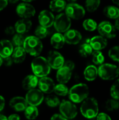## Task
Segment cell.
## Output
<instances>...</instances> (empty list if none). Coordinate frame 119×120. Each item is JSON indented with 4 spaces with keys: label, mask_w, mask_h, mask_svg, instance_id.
<instances>
[{
    "label": "cell",
    "mask_w": 119,
    "mask_h": 120,
    "mask_svg": "<svg viewBox=\"0 0 119 120\" xmlns=\"http://www.w3.org/2000/svg\"><path fill=\"white\" fill-rule=\"evenodd\" d=\"M31 69L33 74L40 78L48 76L50 72L51 68L47 58L39 55L32 60L31 63Z\"/></svg>",
    "instance_id": "6da1fadb"
},
{
    "label": "cell",
    "mask_w": 119,
    "mask_h": 120,
    "mask_svg": "<svg viewBox=\"0 0 119 120\" xmlns=\"http://www.w3.org/2000/svg\"><path fill=\"white\" fill-rule=\"evenodd\" d=\"M69 97L74 103H81L89 96V88L84 83H79L69 90Z\"/></svg>",
    "instance_id": "7a4b0ae2"
},
{
    "label": "cell",
    "mask_w": 119,
    "mask_h": 120,
    "mask_svg": "<svg viewBox=\"0 0 119 120\" xmlns=\"http://www.w3.org/2000/svg\"><path fill=\"white\" fill-rule=\"evenodd\" d=\"M80 112L81 115L87 119L95 118L99 112V105L97 101L95 98H87L81 103Z\"/></svg>",
    "instance_id": "3957f363"
},
{
    "label": "cell",
    "mask_w": 119,
    "mask_h": 120,
    "mask_svg": "<svg viewBox=\"0 0 119 120\" xmlns=\"http://www.w3.org/2000/svg\"><path fill=\"white\" fill-rule=\"evenodd\" d=\"M22 46L27 53L34 57L39 56L43 48L42 41L35 35L26 37Z\"/></svg>",
    "instance_id": "277c9868"
},
{
    "label": "cell",
    "mask_w": 119,
    "mask_h": 120,
    "mask_svg": "<svg viewBox=\"0 0 119 120\" xmlns=\"http://www.w3.org/2000/svg\"><path fill=\"white\" fill-rule=\"evenodd\" d=\"M99 77L104 80H114L119 76L118 66L111 63H102L97 68Z\"/></svg>",
    "instance_id": "5b68a950"
},
{
    "label": "cell",
    "mask_w": 119,
    "mask_h": 120,
    "mask_svg": "<svg viewBox=\"0 0 119 120\" xmlns=\"http://www.w3.org/2000/svg\"><path fill=\"white\" fill-rule=\"evenodd\" d=\"M60 113L66 119L72 120L78 115V109L75 103L71 101H62L59 105Z\"/></svg>",
    "instance_id": "8992f818"
},
{
    "label": "cell",
    "mask_w": 119,
    "mask_h": 120,
    "mask_svg": "<svg viewBox=\"0 0 119 120\" xmlns=\"http://www.w3.org/2000/svg\"><path fill=\"white\" fill-rule=\"evenodd\" d=\"M71 25L72 19L65 13H61L55 16L53 26L57 32L63 34L70 29Z\"/></svg>",
    "instance_id": "52a82bcc"
},
{
    "label": "cell",
    "mask_w": 119,
    "mask_h": 120,
    "mask_svg": "<svg viewBox=\"0 0 119 120\" xmlns=\"http://www.w3.org/2000/svg\"><path fill=\"white\" fill-rule=\"evenodd\" d=\"M65 13L73 20L82 19L86 15L85 8L79 4L69 3L66 5L65 8Z\"/></svg>",
    "instance_id": "ba28073f"
},
{
    "label": "cell",
    "mask_w": 119,
    "mask_h": 120,
    "mask_svg": "<svg viewBox=\"0 0 119 120\" xmlns=\"http://www.w3.org/2000/svg\"><path fill=\"white\" fill-rule=\"evenodd\" d=\"M25 99L28 105L39 106L44 101V94L39 89H33L27 91V93L25 96Z\"/></svg>",
    "instance_id": "9c48e42d"
},
{
    "label": "cell",
    "mask_w": 119,
    "mask_h": 120,
    "mask_svg": "<svg viewBox=\"0 0 119 120\" xmlns=\"http://www.w3.org/2000/svg\"><path fill=\"white\" fill-rule=\"evenodd\" d=\"M100 35L107 39H113L116 36V30L114 25L109 21H102L97 27Z\"/></svg>",
    "instance_id": "30bf717a"
},
{
    "label": "cell",
    "mask_w": 119,
    "mask_h": 120,
    "mask_svg": "<svg viewBox=\"0 0 119 120\" xmlns=\"http://www.w3.org/2000/svg\"><path fill=\"white\" fill-rule=\"evenodd\" d=\"M15 12L21 18H31L35 15L36 9L29 3L23 1L17 6Z\"/></svg>",
    "instance_id": "8fae6325"
},
{
    "label": "cell",
    "mask_w": 119,
    "mask_h": 120,
    "mask_svg": "<svg viewBox=\"0 0 119 120\" xmlns=\"http://www.w3.org/2000/svg\"><path fill=\"white\" fill-rule=\"evenodd\" d=\"M47 60L51 68L54 70H58L61 68L65 63L64 56L57 51H50Z\"/></svg>",
    "instance_id": "7c38bea8"
},
{
    "label": "cell",
    "mask_w": 119,
    "mask_h": 120,
    "mask_svg": "<svg viewBox=\"0 0 119 120\" xmlns=\"http://www.w3.org/2000/svg\"><path fill=\"white\" fill-rule=\"evenodd\" d=\"M55 15L53 12L49 10L41 11L38 15V21L40 25L49 28L53 25Z\"/></svg>",
    "instance_id": "4fadbf2b"
},
{
    "label": "cell",
    "mask_w": 119,
    "mask_h": 120,
    "mask_svg": "<svg viewBox=\"0 0 119 120\" xmlns=\"http://www.w3.org/2000/svg\"><path fill=\"white\" fill-rule=\"evenodd\" d=\"M55 84L54 81L48 76L42 77L39 79V89L45 94H50L53 92Z\"/></svg>",
    "instance_id": "5bb4252c"
},
{
    "label": "cell",
    "mask_w": 119,
    "mask_h": 120,
    "mask_svg": "<svg viewBox=\"0 0 119 120\" xmlns=\"http://www.w3.org/2000/svg\"><path fill=\"white\" fill-rule=\"evenodd\" d=\"M65 43L70 45L78 44L82 39V34L81 32L75 29H69L63 33Z\"/></svg>",
    "instance_id": "9a60e30c"
},
{
    "label": "cell",
    "mask_w": 119,
    "mask_h": 120,
    "mask_svg": "<svg viewBox=\"0 0 119 120\" xmlns=\"http://www.w3.org/2000/svg\"><path fill=\"white\" fill-rule=\"evenodd\" d=\"M27 105L28 103L25 98L22 96H15L12 98L9 102L11 108L16 112H23Z\"/></svg>",
    "instance_id": "2e32d148"
},
{
    "label": "cell",
    "mask_w": 119,
    "mask_h": 120,
    "mask_svg": "<svg viewBox=\"0 0 119 120\" xmlns=\"http://www.w3.org/2000/svg\"><path fill=\"white\" fill-rule=\"evenodd\" d=\"M72 70L67 67L62 65L61 68L58 69L56 73V79L58 83L67 84L69 82L72 78Z\"/></svg>",
    "instance_id": "e0dca14e"
},
{
    "label": "cell",
    "mask_w": 119,
    "mask_h": 120,
    "mask_svg": "<svg viewBox=\"0 0 119 120\" xmlns=\"http://www.w3.org/2000/svg\"><path fill=\"white\" fill-rule=\"evenodd\" d=\"M89 44L93 50L101 51L105 49L108 44L107 39L102 35H97L90 39Z\"/></svg>",
    "instance_id": "ac0fdd59"
},
{
    "label": "cell",
    "mask_w": 119,
    "mask_h": 120,
    "mask_svg": "<svg viewBox=\"0 0 119 120\" xmlns=\"http://www.w3.org/2000/svg\"><path fill=\"white\" fill-rule=\"evenodd\" d=\"M32 26V22L29 18H22L18 20L14 25L15 32L25 34L28 32Z\"/></svg>",
    "instance_id": "d6986e66"
},
{
    "label": "cell",
    "mask_w": 119,
    "mask_h": 120,
    "mask_svg": "<svg viewBox=\"0 0 119 120\" xmlns=\"http://www.w3.org/2000/svg\"><path fill=\"white\" fill-rule=\"evenodd\" d=\"M14 49V46L8 39L0 40V56L3 58L11 56Z\"/></svg>",
    "instance_id": "ffe728a7"
},
{
    "label": "cell",
    "mask_w": 119,
    "mask_h": 120,
    "mask_svg": "<svg viewBox=\"0 0 119 120\" xmlns=\"http://www.w3.org/2000/svg\"><path fill=\"white\" fill-rule=\"evenodd\" d=\"M38 82H39V77H37L34 74L29 75H27L23 79L22 82V86L25 90L29 91L36 88V86H38Z\"/></svg>",
    "instance_id": "44dd1931"
},
{
    "label": "cell",
    "mask_w": 119,
    "mask_h": 120,
    "mask_svg": "<svg viewBox=\"0 0 119 120\" xmlns=\"http://www.w3.org/2000/svg\"><path fill=\"white\" fill-rule=\"evenodd\" d=\"M27 56V52L25 51L23 46H15L12 53L11 57L13 60L14 63L20 64L25 61Z\"/></svg>",
    "instance_id": "7402d4cb"
},
{
    "label": "cell",
    "mask_w": 119,
    "mask_h": 120,
    "mask_svg": "<svg viewBox=\"0 0 119 120\" xmlns=\"http://www.w3.org/2000/svg\"><path fill=\"white\" fill-rule=\"evenodd\" d=\"M50 44L55 49H60L65 44V37L62 33L55 32L50 37Z\"/></svg>",
    "instance_id": "603a6c76"
},
{
    "label": "cell",
    "mask_w": 119,
    "mask_h": 120,
    "mask_svg": "<svg viewBox=\"0 0 119 120\" xmlns=\"http://www.w3.org/2000/svg\"><path fill=\"white\" fill-rule=\"evenodd\" d=\"M84 78L88 82H93L96 79L98 76V70L95 65H88L83 71Z\"/></svg>",
    "instance_id": "cb8c5ba5"
},
{
    "label": "cell",
    "mask_w": 119,
    "mask_h": 120,
    "mask_svg": "<svg viewBox=\"0 0 119 120\" xmlns=\"http://www.w3.org/2000/svg\"><path fill=\"white\" fill-rule=\"evenodd\" d=\"M67 2L65 0H51L49 3V9L52 12L61 13L65 11Z\"/></svg>",
    "instance_id": "d4e9b609"
},
{
    "label": "cell",
    "mask_w": 119,
    "mask_h": 120,
    "mask_svg": "<svg viewBox=\"0 0 119 120\" xmlns=\"http://www.w3.org/2000/svg\"><path fill=\"white\" fill-rule=\"evenodd\" d=\"M103 13L110 19H116L119 17V8L115 6H107L104 8Z\"/></svg>",
    "instance_id": "484cf974"
},
{
    "label": "cell",
    "mask_w": 119,
    "mask_h": 120,
    "mask_svg": "<svg viewBox=\"0 0 119 120\" xmlns=\"http://www.w3.org/2000/svg\"><path fill=\"white\" fill-rule=\"evenodd\" d=\"M23 112L27 120H34L39 116V110L36 106L28 105Z\"/></svg>",
    "instance_id": "4316f807"
},
{
    "label": "cell",
    "mask_w": 119,
    "mask_h": 120,
    "mask_svg": "<svg viewBox=\"0 0 119 120\" xmlns=\"http://www.w3.org/2000/svg\"><path fill=\"white\" fill-rule=\"evenodd\" d=\"M69 89L65 85V84L59 83L58 84H55L53 92L55 95L59 96H66L69 94Z\"/></svg>",
    "instance_id": "83f0119b"
},
{
    "label": "cell",
    "mask_w": 119,
    "mask_h": 120,
    "mask_svg": "<svg viewBox=\"0 0 119 120\" xmlns=\"http://www.w3.org/2000/svg\"><path fill=\"white\" fill-rule=\"evenodd\" d=\"M93 51V48L91 47L90 44L88 42L81 44L79 49V53L82 57H88L90 56Z\"/></svg>",
    "instance_id": "f1b7e54d"
},
{
    "label": "cell",
    "mask_w": 119,
    "mask_h": 120,
    "mask_svg": "<svg viewBox=\"0 0 119 120\" xmlns=\"http://www.w3.org/2000/svg\"><path fill=\"white\" fill-rule=\"evenodd\" d=\"M92 61L96 65H100L105 62V56L101 51L94 50L92 53Z\"/></svg>",
    "instance_id": "f546056e"
},
{
    "label": "cell",
    "mask_w": 119,
    "mask_h": 120,
    "mask_svg": "<svg viewBox=\"0 0 119 120\" xmlns=\"http://www.w3.org/2000/svg\"><path fill=\"white\" fill-rule=\"evenodd\" d=\"M83 27L88 32H93L97 27V23L92 18H88L83 20Z\"/></svg>",
    "instance_id": "4dcf8cb0"
},
{
    "label": "cell",
    "mask_w": 119,
    "mask_h": 120,
    "mask_svg": "<svg viewBox=\"0 0 119 120\" xmlns=\"http://www.w3.org/2000/svg\"><path fill=\"white\" fill-rule=\"evenodd\" d=\"M101 0H86V8L88 12H95L100 6Z\"/></svg>",
    "instance_id": "1f68e13d"
},
{
    "label": "cell",
    "mask_w": 119,
    "mask_h": 120,
    "mask_svg": "<svg viewBox=\"0 0 119 120\" xmlns=\"http://www.w3.org/2000/svg\"><path fill=\"white\" fill-rule=\"evenodd\" d=\"M46 103L50 108H55L57 106H59L60 101L57 96L52 95L50 94L46 98Z\"/></svg>",
    "instance_id": "d6a6232c"
},
{
    "label": "cell",
    "mask_w": 119,
    "mask_h": 120,
    "mask_svg": "<svg viewBox=\"0 0 119 120\" xmlns=\"http://www.w3.org/2000/svg\"><path fill=\"white\" fill-rule=\"evenodd\" d=\"M48 29V28L39 25V26H38L34 31V35L40 39H44L49 34V31Z\"/></svg>",
    "instance_id": "836d02e7"
},
{
    "label": "cell",
    "mask_w": 119,
    "mask_h": 120,
    "mask_svg": "<svg viewBox=\"0 0 119 120\" xmlns=\"http://www.w3.org/2000/svg\"><path fill=\"white\" fill-rule=\"evenodd\" d=\"M25 39V37L22 34L15 33L12 38V44L15 46H22L24 41Z\"/></svg>",
    "instance_id": "e575fe53"
},
{
    "label": "cell",
    "mask_w": 119,
    "mask_h": 120,
    "mask_svg": "<svg viewBox=\"0 0 119 120\" xmlns=\"http://www.w3.org/2000/svg\"><path fill=\"white\" fill-rule=\"evenodd\" d=\"M105 108L108 111H114L119 108V100L114 98H111L107 101L105 103Z\"/></svg>",
    "instance_id": "d590c367"
},
{
    "label": "cell",
    "mask_w": 119,
    "mask_h": 120,
    "mask_svg": "<svg viewBox=\"0 0 119 120\" xmlns=\"http://www.w3.org/2000/svg\"><path fill=\"white\" fill-rule=\"evenodd\" d=\"M110 95L112 98L119 101V79H116L112 84L110 89Z\"/></svg>",
    "instance_id": "8d00e7d4"
},
{
    "label": "cell",
    "mask_w": 119,
    "mask_h": 120,
    "mask_svg": "<svg viewBox=\"0 0 119 120\" xmlns=\"http://www.w3.org/2000/svg\"><path fill=\"white\" fill-rule=\"evenodd\" d=\"M108 55L113 60L119 62V46H115L111 48L109 51Z\"/></svg>",
    "instance_id": "74e56055"
},
{
    "label": "cell",
    "mask_w": 119,
    "mask_h": 120,
    "mask_svg": "<svg viewBox=\"0 0 119 120\" xmlns=\"http://www.w3.org/2000/svg\"><path fill=\"white\" fill-rule=\"evenodd\" d=\"M96 119L98 120H111L112 117L107 113H105V112L99 113L98 112V114L96 116Z\"/></svg>",
    "instance_id": "f35d334b"
},
{
    "label": "cell",
    "mask_w": 119,
    "mask_h": 120,
    "mask_svg": "<svg viewBox=\"0 0 119 120\" xmlns=\"http://www.w3.org/2000/svg\"><path fill=\"white\" fill-rule=\"evenodd\" d=\"M13 63H14V62H13V60L11 56L3 58V65H4L6 66V67H10V66H11Z\"/></svg>",
    "instance_id": "ab89813d"
},
{
    "label": "cell",
    "mask_w": 119,
    "mask_h": 120,
    "mask_svg": "<svg viewBox=\"0 0 119 120\" xmlns=\"http://www.w3.org/2000/svg\"><path fill=\"white\" fill-rule=\"evenodd\" d=\"M4 32L7 35H13L15 33V30L14 26H8L5 29Z\"/></svg>",
    "instance_id": "60d3db41"
},
{
    "label": "cell",
    "mask_w": 119,
    "mask_h": 120,
    "mask_svg": "<svg viewBox=\"0 0 119 120\" xmlns=\"http://www.w3.org/2000/svg\"><path fill=\"white\" fill-rule=\"evenodd\" d=\"M65 66L67 67L68 68H69L71 70H74V69L75 68V64L73 61L72 60H65V63H64V65Z\"/></svg>",
    "instance_id": "b9f144b4"
},
{
    "label": "cell",
    "mask_w": 119,
    "mask_h": 120,
    "mask_svg": "<svg viewBox=\"0 0 119 120\" xmlns=\"http://www.w3.org/2000/svg\"><path fill=\"white\" fill-rule=\"evenodd\" d=\"M50 120H66V119L60 114V113H57V114H54L51 117H50Z\"/></svg>",
    "instance_id": "7bdbcfd3"
},
{
    "label": "cell",
    "mask_w": 119,
    "mask_h": 120,
    "mask_svg": "<svg viewBox=\"0 0 119 120\" xmlns=\"http://www.w3.org/2000/svg\"><path fill=\"white\" fill-rule=\"evenodd\" d=\"M6 105V101L3 96L0 95V112L4 109Z\"/></svg>",
    "instance_id": "ee69618b"
},
{
    "label": "cell",
    "mask_w": 119,
    "mask_h": 120,
    "mask_svg": "<svg viewBox=\"0 0 119 120\" xmlns=\"http://www.w3.org/2000/svg\"><path fill=\"white\" fill-rule=\"evenodd\" d=\"M8 0H0V11L4 10L8 4Z\"/></svg>",
    "instance_id": "f6af8a7d"
},
{
    "label": "cell",
    "mask_w": 119,
    "mask_h": 120,
    "mask_svg": "<svg viewBox=\"0 0 119 120\" xmlns=\"http://www.w3.org/2000/svg\"><path fill=\"white\" fill-rule=\"evenodd\" d=\"M20 119V117L17 115V114H12V115H10L9 117H7V120H18Z\"/></svg>",
    "instance_id": "bcb514c9"
},
{
    "label": "cell",
    "mask_w": 119,
    "mask_h": 120,
    "mask_svg": "<svg viewBox=\"0 0 119 120\" xmlns=\"http://www.w3.org/2000/svg\"><path fill=\"white\" fill-rule=\"evenodd\" d=\"M114 27H115L116 30H119V17L116 19V20H115V22H114Z\"/></svg>",
    "instance_id": "7dc6e473"
},
{
    "label": "cell",
    "mask_w": 119,
    "mask_h": 120,
    "mask_svg": "<svg viewBox=\"0 0 119 120\" xmlns=\"http://www.w3.org/2000/svg\"><path fill=\"white\" fill-rule=\"evenodd\" d=\"M7 120V117H6L5 115H2V114H1L0 113V120Z\"/></svg>",
    "instance_id": "c3c4849f"
},
{
    "label": "cell",
    "mask_w": 119,
    "mask_h": 120,
    "mask_svg": "<svg viewBox=\"0 0 119 120\" xmlns=\"http://www.w3.org/2000/svg\"><path fill=\"white\" fill-rule=\"evenodd\" d=\"M112 2L114 4H116L117 6H119V0H112Z\"/></svg>",
    "instance_id": "681fc988"
},
{
    "label": "cell",
    "mask_w": 119,
    "mask_h": 120,
    "mask_svg": "<svg viewBox=\"0 0 119 120\" xmlns=\"http://www.w3.org/2000/svg\"><path fill=\"white\" fill-rule=\"evenodd\" d=\"M19 0H8V2L9 3H11V4H15Z\"/></svg>",
    "instance_id": "f907efd6"
},
{
    "label": "cell",
    "mask_w": 119,
    "mask_h": 120,
    "mask_svg": "<svg viewBox=\"0 0 119 120\" xmlns=\"http://www.w3.org/2000/svg\"><path fill=\"white\" fill-rule=\"evenodd\" d=\"M3 65V58L0 56V67Z\"/></svg>",
    "instance_id": "816d5d0a"
},
{
    "label": "cell",
    "mask_w": 119,
    "mask_h": 120,
    "mask_svg": "<svg viewBox=\"0 0 119 120\" xmlns=\"http://www.w3.org/2000/svg\"><path fill=\"white\" fill-rule=\"evenodd\" d=\"M22 1H24V2H28V3H29V2L34 1H35V0H22Z\"/></svg>",
    "instance_id": "f5cc1de1"
},
{
    "label": "cell",
    "mask_w": 119,
    "mask_h": 120,
    "mask_svg": "<svg viewBox=\"0 0 119 120\" xmlns=\"http://www.w3.org/2000/svg\"><path fill=\"white\" fill-rule=\"evenodd\" d=\"M69 3H74V2H76L77 0H67Z\"/></svg>",
    "instance_id": "db71d44e"
},
{
    "label": "cell",
    "mask_w": 119,
    "mask_h": 120,
    "mask_svg": "<svg viewBox=\"0 0 119 120\" xmlns=\"http://www.w3.org/2000/svg\"><path fill=\"white\" fill-rule=\"evenodd\" d=\"M118 68H119V66H118Z\"/></svg>",
    "instance_id": "11a10c76"
}]
</instances>
